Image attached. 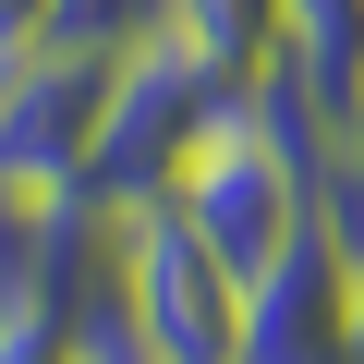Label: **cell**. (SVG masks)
I'll list each match as a JSON object with an SVG mask.
<instances>
[{
    "label": "cell",
    "mask_w": 364,
    "mask_h": 364,
    "mask_svg": "<svg viewBox=\"0 0 364 364\" xmlns=\"http://www.w3.org/2000/svg\"><path fill=\"white\" fill-rule=\"evenodd\" d=\"M231 109H243V85H231V73H207L195 49H182V37L134 49V61L109 73V109H97L85 207H109V219H146V207H170L182 158H195V146H207Z\"/></svg>",
    "instance_id": "6da1fadb"
},
{
    "label": "cell",
    "mask_w": 364,
    "mask_h": 364,
    "mask_svg": "<svg viewBox=\"0 0 364 364\" xmlns=\"http://www.w3.org/2000/svg\"><path fill=\"white\" fill-rule=\"evenodd\" d=\"M170 219L195 231L231 279H255L291 231H316V170L255 122V109H231L195 158H182V182H170Z\"/></svg>",
    "instance_id": "7a4b0ae2"
},
{
    "label": "cell",
    "mask_w": 364,
    "mask_h": 364,
    "mask_svg": "<svg viewBox=\"0 0 364 364\" xmlns=\"http://www.w3.org/2000/svg\"><path fill=\"white\" fill-rule=\"evenodd\" d=\"M122 304L146 364H243V279L182 231L170 207L122 219Z\"/></svg>",
    "instance_id": "3957f363"
},
{
    "label": "cell",
    "mask_w": 364,
    "mask_h": 364,
    "mask_svg": "<svg viewBox=\"0 0 364 364\" xmlns=\"http://www.w3.org/2000/svg\"><path fill=\"white\" fill-rule=\"evenodd\" d=\"M109 73H122V61H85V49L0 61V195H85Z\"/></svg>",
    "instance_id": "277c9868"
},
{
    "label": "cell",
    "mask_w": 364,
    "mask_h": 364,
    "mask_svg": "<svg viewBox=\"0 0 364 364\" xmlns=\"http://www.w3.org/2000/svg\"><path fill=\"white\" fill-rule=\"evenodd\" d=\"M243 364H352V255L328 231H291L243 279Z\"/></svg>",
    "instance_id": "5b68a950"
},
{
    "label": "cell",
    "mask_w": 364,
    "mask_h": 364,
    "mask_svg": "<svg viewBox=\"0 0 364 364\" xmlns=\"http://www.w3.org/2000/svg\"><path fill=\"white\" fill-rule=\"evenodd\" d=\"M170 37L195 49L207 73L255 85V73L279 61V37H291V0H170Z\"/></svg>",
    "instance_id": "8992f818"
},
{
    "label": "cell",
    "mask_w": 364,
    "mask_h": 364,
    "mask_svg": "<svg viewBox=\"0 0 364 364\" xmlns=\"http://www.w3.org/2000/svg\"><path fill=\"white\" fill-rule=\"evenodd\" d=\"M279 61H291V73H304L340 122H364V0H291Z\"/></svg>",
    "instance_id": "52a82bcc"
},
{
    "label": "cell",
    "mask_w": 364,
    "mask_h": 364,
    "mask_svg": "<svg viewBox=\"0 0 364 364\" xmlns=\"http://www.w3.org/2000/svg\"><path fill=\"white\" fill-rule=\"evenodd\" d=\"M170 37V0H49V49H85V61H134Z\"/></svg>",
    "instance_id": "ba28073f"
},
{
    "label": "cell",
    "mask_w": 364,
    "mask_h": 364,
    "mask_svg": "<svg viewBox=\"0 0 364 364\" xmlns=\"http://www.w3.org/2000/svg\"><path fill=\"white\" fill-rule=\"evenodd\" d=\"M0 364H73L61 352V316H0Z\"/></svg>",
    "instance_id": "9c48e42d"
},
{
    "label": "cell",
    "mask_w": 364,
    "mask_h": 364,
    "mask_svg": "<svg viewBox=\"0 0 364 364\" xmlns=\"http://www.w3.org/2000/svg\"><path fill=\"white\" fill-rule=\"evenodd\" d=\"M25 49H49V0H0V61H25Z\"/></svg>",
    "instance_id": "30bf717a"
},
{
    "label": "cell",
    "mask_w": 364,
    "mask_h": 364,
    "mask_svg": "<svg viewBox=\"0 0 364 364\" xmlns=\"http://www.w3.org/2000/svg\"><path fill=\"white\" fill-rule=\"evenodd\" d=\"M352 364H364V255H352Z\"/></svg>",
    "instance_id": "8fae6325"
},
{
    "label": "cell",
    "mask_w": 364,
    "mask_h": 364,
    "mask_svg": "<svg viewBox=\"0 0 364 364\" xmlns=\"http://www.w3.org/2000/svg\"><path fill=\"white\" fill-rule=\"evenodd\" d=\"M0 316H13V304H0Z\"/></svg>",
    "instance_id": "7c38bea8"
}]
</instances>
